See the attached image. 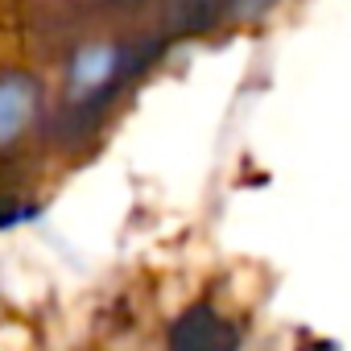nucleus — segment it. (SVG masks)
I'll return each instance as SVG.
<instances>
[{
	"instance_id": "nucleus-3",
	"label": "nucleus",
	"mask_w": 351,
	"mask_h": 351,
	"mask_svg": "<svg viewBox=\"0 0 351 351\" xmlns=\"http://www.w3.org/2000/svg\"><path fill=\"white\" fill-rule=\"evenodd\" d=\"M42 108V87L25 71H5L0 75V149L13 145L38 116Z\"/></svg>"
},
{
	"instance_id": "nucleus-1",
	"label": "nucleus",
	"mask_w": 351,
	"mask_h": 351,
	"mask_svg": "<svg viewBox=\"0 0 351 351\" xmlns=\"http://www.w3.org/2000/svg\"><path fill=\"white\" fill-rule=\"evenodd\" d=\"M153 46H136V42H91L79 46L71 54L66 66V104L75 112H91L99 104H108L149 58Z\"/></svg>"
},
{
	"instance_id": "nucleus-4",
	"label": "nucleus",
	"mask_w": 351,
	"mask_h": 351,
	"mask_svg": "<svg viewBox=\"0 0 351 351\" xmlns=\"http://www.w3.org/2000/svg\"><path fill=\"white\" fill-rule=\"evenodd\" d=\"M302 351H339V347H335V343H326V339H314V343H306Z\"/></svg>"
},
{
	"instance_id": "nucleus-2",
	"label": "nucleus",
	"mask_w": 351,
	"mask_h": 351,
	"mask_svg": "<svg viewBox=\"0 0 351 351\" xmlns=\"http://www.w3.org/2000/svg\"><path fill=\"white\" fill-rule=\"evenodd\" d=\"M240 330L211 306H191L169 326V351H236Z\"/></svg>"
}]
</instances>
